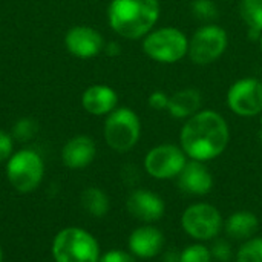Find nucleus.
I'll return each instance as SVG.
<instances>
[{
  "instance_id": "nucleus-1",
  "label": "nucleus",
  "mask_w": 262,
  "mask_h": 262,
  "mask_svg": "<svg viewBox=\"0 0 262 262\" xmlns=\"http://www.w3.org/2000/svg\"><path fill=\"white\" fill-rule=\"evenodd\" d=\"M230 141L226 118L210 109L200 111L187 118L180 132V146L189 160L207 163L221 157Z\"/></svg>"
},
{
  "instance_id": "nucleus-2",
  "label": "nucleus",
  "mask_w": 262,
  "mask_h": 262,
  "mask_svg": "<svg viewBox=\"0 0 262 262\" xmlns=\"http://www.w3.org/2000/svg\"><path fill=\"white\" fill-rule=\"evenodd\" d=\"M160 0H111L107 21L126 40H143L160 20Z\"/></svg>"
},
{
  "instance_id": "nucleus-3",
  "label": "nucleus",
  "mask_w": 262,
  "mask_h": 262,
  "mask_svg": "<svg viewBox=\"0 0 262 262\" xmlns=\"http://www.w3.org/2000/svg\"><path fill=\"white\" fill-rule=\"evenodd\" d=\"M52 258L55 262H98L100 244L92 233L80 227H66L52 239Z\"/></svg>"
},
{
  "instance_id": "nucleus-4",
  "label": "nucleus",
  "mask_w": 262,
  "mask_h": 262,
  "mask_svg": "<svg viewBox=\"0 0 262 262\" xmlns=\"http://www.w3.org/2000/svg\"><path fill=\"white\" fill-rule=\"evenodd\" d=\"M144 54L163 64H173L187 57L189 52V37L178 28L164 26L152 29L143 38Z\"/></svg>"
},
{
  "instance_id": "nucleus-5",
  "label": "nucleus",
  "mask_w": 262,
  "mask_h": 262,
  "mask_svg": "<svg viewBox=\"0 0 262 262\" xmlns=\"http://www.w3.org/2000/svg\"><path fill=\"white\" fill-rule=\"evenodd\" d=\"M106 144L120 154L132 150L141 137V120L130 107H117L106 115L103 126Z\"/></svg>"
},
{
  "instance_id": "nucleus-6",
  "label": "nucleus",
  "mask_w": 262,
  "mask_h": 262,
  "mask_svg": "<svg viewBox=\"0 0 262 262\" xmlns=\"http://www.w3.org/2000/svg\"><path fill=\"white\" fill-rule=\"evenodd\" d=\"M6 178L18 193L34 192L43 181L45 161L32 149H20L6 161Z\"/></svg>"
},
{
  "instance_id": "nucleus-7",
  "label": "nucleus",
  "mask_w": 262,
  "mask_h": 262,
  "mask_svg": "<svg viewBox=\"0 0 262 262\" xmlns=\"http://www.w3.org/2000/svg\"><path fill=\"white\" fill-rule=\"evenodd\" d=\"M181 227L187 236L198 243L213 241L224 229L221 212L207 203H195L181 215Z\"/></svg>"
},
{
  "instance_id": "nucleus-8",
  "label": "nucleus",
  "mask_w": 262,
  "mask_h": 262,
  "mask_svg": "<svg viewBox=\"0 0 262 262\" xmlns=\"http://www.w3.org/2000/svg\"><path fill=\"white\" fill-rule=\"evenodd\" d=\"M229 46L227 31L215 23L200 26L189 40L187 57L193 64L207 66L223 57Z\"/></svg>"
},
{
  "instance_id": "nucleus-9",
  "label": "nucleus",
  "mask_w": 262,
  "mask_h": 262,
  "mask_svg": "<svg viewBox=\"0 0 262 262\" xmlns=\"http://www.w3.org/2000/svg\"><path fill=\"white\" fill-rule=\"evenodd\" d=\"M189 158L181 146L164 143L152 147L144 157V170L155 180H173L177 178Z\"/></svg>"
},
{
  "instance_id": "nucleus-10",
  "label": "nucleus",
  "mask_w": 262,
  "mask_h": 262,
  "mask_svg": "<svg viewBox=\"0 0 262 262\" xmlns=\"http://www.w3.org/2000/svg\"><path fill=\"white\" fill-rule=\"evenodd\" d=\"M229 109L244 118L262 114V81L259 78L246 77L235 81L227 91Z\"/></svg>"
},
{
  "instance_id": "nucleus-11",
  "label": "nucleus",
  "mask_w": 262,
  "mask_h": 262,
  "mask_svg": "<svg viewBox=\"0 0 262 262\" xmlns=\"http://www.w3.org/2000/svg\"><path fill=\"white\" fill-rule=\"evenodd\" d=\"M103 35L91 26L75 25L68 29L64 35V46L68 52L77 58H94L104 49Z\"/></svg>"
},
{
  "instance_id": "nucleus-12",
  "label": "nucleus",
  "mask_w": 262,
  "mask_h": 262,
  "mask_svg": "<svg viewBox=\"0 0 262 262\" xmlns=\"http://www.w3.org/2000/svg\"><path fill=\"white\" fill-rule=\"evenodd\" d=\"M126 209L135 220L144 224H152L164 216L166 203L155 192L147 189H135L126 200Z\"/></svg>"
},
{
  "instance_id": "nucleus-13",
  "label": "nucleus",
  "mask_w": 262,
  "mask_h": 262,
  "mask_svg": "<svg viewBox=\"0 0 262 262\" xmlns=\"http://www.w3.org/2000/svg\"><path fill=\"white\" fill-rule=\"evenodd\" d=\"M166 238L158 227L144 224L137 227L127 239L129 252L140 259H150L163 253Z\"/></svg>"
},
{
  "instance_id": "nucleus-14",
  "label": "nucleus",
  "mask_w": 262,
  "mask_h": 262,
  "mask_svg": "<svg viewBox=\"0 0 262 262\" xmlns=\"http://www.w3.org/2000/svg\"><path fill=\"white\" fill-rule=\"evenodd\" d=\"M178 187L181 192L193 196H204L213 189V175L206 166V163L189 160L181 173L177 177Z\"/></svg>"
},
{
  "instance_id": "nucleus-15",
  "label": "nucleus",
  "mask_w": 262,
  "mask_h": 262,
  "mask_svg": "<svg viewBox=\"0 0 262 262\" xmlns=\"http://www.w3.org/2000/svg\"><path fill=\"white\" fill-rule=\"evenodd\" d=\"M97 157V144L89 135H75L61 149V161L68 169L80 170L92 164Z\"/></svg>"
},
{
  "instance_id": "nucleus-16",
  "label": "nucleus",
  "mask_w": 262,
  "mask_h": 262,
  "mask_svg": "<svg viewBox=\"0 0 262 262\" xmlns=\"http://www.w3.org/2000/svg\"><path fill=\"white\" fill-rule=\"evenodd\" d=\"M83 109L94 117H106L118 107V94L107 84H92L81 95Z\"/></svg>"
},
{
  "instance_id": "nucleus-17",
  "label": "nucleus",
  "mask_w": 262,
  "mask_h": 262,
  "mask_svg": "<svg viewBox=\"0 0 262 262\" xmlns=\"http://www.w3.org/2000/svg\"><path fill=\"white\" fill-rule=\"evenodd\" d=\"M203 106V94L195 88L180 89L169 95L167 112L177 120H187L198 114Z\"/></svg>"
},
{
  "instance_id": "nucleus-18",
  "label": "nucleus",
  "mask_w": 262,
  "mask_h": 262,
  "mask_svg": "<svg viewBox=\"0 0 262 262\" xmlns=\"http://www.w3.org/2000/svg\"><path fill=\"white\" fill-rule=\"evenodd\" d=\"M259 229V220L258 216L250 210H238L233 212L224 223L226 235L230 239L244 243L255 236V233Z\"/></svg>"
},
{
  "instance_id": "nucleus-19",
  "label": "nucleus",
  "mask_w": 262,
  "mask_h": 262,
  "mask_svg": "<svg viewBox=\"0 0 262 262\" xmlns=\"http://www.w3.org/2000/svg\"><path fill=\"white\" fill-rule=\"evenodd\" d=\"M239 15L247 26V35L258 40L262 34V0H241Z\"/></svg>"
},
{
  "instance_id": "nucleus-20",
  "label": "nucleus",
  "mask_w": 262,
  "mask_h": 262,
  "mask_svg": "<svg viewBox=\"0 0 262 262\" xmlns=\"http://www.w3.org/2000/svg\"><path fill=\"white\" fill-rule=\"evenodd\" d=\"M81 206L91 216L103 218L111 209V201L106 192L100 187H88L81 193Z\"/></svg>"
},
{
  "instance_id": "nucleus-21",
  "label": "nucleus",
  "mask_w": 262,
  "mask_h": 262,
  "mask_svg": "<svg viewBox=\"0 0 262 262\" xmlns=\"http://www.w3.org/2000/svg\"><path fill=\"white\" fill-rule=\"evenodd\" d=\"M236 262H262V236L244 241L236 253Z\"/></svg>"
},
{
  "instance_id": "nucleus-22",
  "label": "nucleus",
  "mask_w": 262,
  "mask_h": 262,
  "mask_svg": "<svg viewBox=\"0 0 262 262\" xmlns=\"http://www.w3.org/2000/svg\"><path fill=\"white\" fill-rule=\"evenodd\" d=\"M190 9L195 18L206 23H213L220 15L218 5L213 0H192Z\"/></svg>"
},
{
  "instance_id": "nucleus-23",
  "label": "nucleus",
  "mask_w": 262,
  "mask_h": 262,
  "mask_svg": "<svg viewBox=\"0 0 262 262\" xmlns=\"http://www.w3.org/2000/svg\"><path fill=\"white\" fill-rule=\"evenodd\" d=\"M210 249L201 243L190 244L180 252V262H212Z\"/></svg>"
},
{
  "instance_id": "nucleus-24",
  "label": "nucleus",
  "mask_w": 262,
  "mask_h": 262,
  "mask_svg": "<svg viewBox=\"0 0 262 262\" xmlns=\"http://www.w3.org/2000/svg\"><path fill=\"white\" fill-rule=\"evenodd\" d=\"M37 134V123L31 118H21L12 129V137L18 141H28Z\"/></svg>"
},
{
  "instance_id": "nucleus-25",
  "label": "nucleus",
  "mask_w": 262,
  "mask_h": 262,
  "mask_svg": "<svg viewBox=\"0 0 262 262\" xmlns=\"http://www.w3.org/2000/svg\"><path fill=\"white\" fill-rule=\"evenodd\" d=\"M209 249H210L212 258L218 262H229L232 259V256H233L232 246L226 239H216L215 238L212 247H209Z\"/></svg>"
},
{
  "instance_id": "nucleus-26",
  "label": "nucleus",
  "mask_w": 262,
  "mask_h": 262,
  "mask_svg": "<svg viewBox=\"0 0 262 262\" xmlns=\"http://www.w3.org/2000/svg\"><path fill=\"white\" fill-rule=\"evenodd\" d=\"M98 262H137L135 256L130 252L120 250V249H112L100 256Z\"/></svg>"
},
{
  "instance_id": "nucleus-27",
  "label": "nucleus",
  "mask_w": 262,
  "mask_h": 262,
  "mask_svg": "<svg viewBox=\"0 0 262 262\" xmlns=\"http://www.w3.org/2000/svg\"><path fill=\"white\" fill-rule=\"evenodd\" d=\"M14 154V141L12 135L0 129V163L8 161L9 157Z\"/></svg>"
},
{
  "instance_id": "nucleus-28",
  "label": "nucleus",
  "mask_w": 262,
  "mask_h": 262,
  "mask_svg": "<svg viewBox=\"0 0 262 262\" xmlns=\"http://www.w3.org/2000/svg\"><path fill=\"white\" fill-rule=\"evenodd\" d=\"M147 104L155 111H167L169 95L163 91H154L147 98Z\"/></svg>"
},
{
  "instance_id": "nucleus-29",
  "label": "nucleus",
  "mask_w": 262,
  "mask_h": 262,
  "mask_svg": "<svg viewBox=\"0 0 262 262\" xmlns=\"http://www.w3.org/2000/svg\"><path fill=\"white\" fill-rule=\"evenodd\" d=\"M109 57H117V55H120V52H121V48H120V45L117 43V41H109V43H106L104 45V49H103Z\"/></svg>"
},
{
  "instance_id": "nucleus-30",
  "label": "nucleus",
  "mask_w": 262,
  "mask_h": 262,
  "mask_svg": "<svg viewBox=\"0 0 262 262\" xmlns=\"http://www.w3.org/2000/svg\"><path fill=\"white\" fill-rule=\"evenodd\" d=\"M163 262H180V252L177 250H167L163 253V258H161Z\"/></svg>"
},
{
  "instance_id": "nucleus-31",
  "label": "nucleus",
  "mask_w": 262,
  "mask_h": 262,
  "mask_svg": "<svg viewBox=\"0 0 262 262\" xmlns=\"http://www.w3.org/2000/svg\"><path fill=\"white\" fill-rule=\"evenodd\" d=\"M258 43H259V48H261V51H262V34L259 35V38H258Z\"/></svg>"
},
{
  "instance_id": "nucleus-32",
  "label": "nucleus",
  "mask_w": 262,
  "mask_h": 262,
  "mask_svg": "<svg viewBox=\"0 0 262 262\" xmlns=\"http://www.w3.org/2000/svg\"><path fill=\"white\" fill-rule=\"evenodd\" d=\"M3 261V252H2V247H0V262Z\"/></svg>"
},
{
  "instance_id": "nucleus-33",
  "label": "nucleus",
  "mask_w": 262,
  "mask_h": 262,
  "mask_svg": "<svg viewBox=\"0 0 262 262\" xmlns=\"http://www.w3.org/2000/svg\"><path fill=\"white\" fill-rule=\"evenodd\" d=\"M259 135H261V144H262V117H261V134H259Z\"/></svg>"
}]
</instances>
